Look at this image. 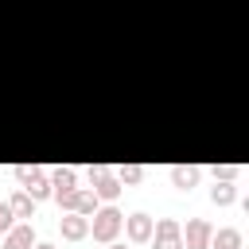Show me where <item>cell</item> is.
I'll use <instances>...</instances> for the list:
<instances>
[{"instance_id":"obj_9","label":"cell","mask_w":249,"mask_h":249,"mask_svg":"<svg viewBox=\"0 0 249 249\" xmlns=\"http://www.w3.org/2000/svg\"><path fill=\"white\" fill-rule=\"evenodd\" d=\"M93 195H97V198H117V195H121V179H113L109 171H101V175L93 179Z\"/></svg>"},{"instance_id":"obj_16","label":"cell","mask_w":249,"mask_h":249,"mask_svg":"<svg viewBox=\"0 0 249 249\" xmlns=\"http://www.w3.org/2000/svg\"><path fill=\"white\" fill-rule=\"evenodd\" d=\"M4 230H12V210H8V202H0V233Z\"/></svg>"},{"instance_id":"obj_17","label":"cell","mask_w":249,"mask_h":249,"mask_svg":"<svg viewBox=\"0 0 249 249\" xmlns=\"http://www.w3.org/2000/svg\"><path fill=\"white\" fill-rule=\"evenodd\" d=\"M31 249H54V245H31Z\"/></svg>"},{"instance_id":"obj_13","label":"cell","mask_w":249,"mask_h":249,"mask_svg":"<svg viewBox=\"0 0 249 249\" xmlns=\"http://www.w3.org/2000/svg\"><path fill=\"white\" fill-rule=\"evenodd\" d=\"M74 210L78 214H93L97 210V195L93 191H74Z\"/></svg>"},{"instance_id":"obj_3","label":"cell","mask_w":249,"mask_h":249,"mask_svg":"<svg viewBox=\"0 0 249 249\" xmlns=\"http://www.w3.org/2000/svg\"><path fill=\"white\" fill-rule=\"evenodd\" d=\"M179 233H183V230H179V222H171V218H163V222L152 226L156 249H183V237H179Z\"/></svg>"},{"instance_id":"obj_10","label":"cell","mask_w":249,"mask_h":249,"mask_svg":"<svg viewBox=\"0 0 249 249\" xmlns=\"http://www.w3.org/2000/svg\"><path fill=\"white\" fill-rule=\"evenodd\" d=\"M206 249H241V230H218V233H210Z\"/></svg>"},{"instance_id":"obj_7","label":"cell","mask_w":249,"mask_h":249,"mask_svg":"<svg viewBox=\"0 0 249 249\" xmlns=\"http://www.w3.org/2000/svg\"><path fill=\"white\" fill-rule=\"evenodd\" d=\"M31 245H35V230H31V226L4 230V245H0V249H31Z\"/></svg>"},{"instance_id":"obj_1","label":"cell","mask_w":249,"mask_h":249,"mask_svg":"<svg viewBox=\"0 0 249 249\" xmlns=\"http://www.w3.org/2000/svg\"><path fill=\"white\" fill-rule=\"evenodd\" d=\"M121 222H124V214H121L117 206H101V210H93V218H89V233H93L97 241H113V237L121 233Z\"/></svg>"},{"instance_id":"obj_11","label":"cell","mask_w":249,"mask_h":249,"mask_svg":"<svg viewBox=\"0 0 249 249\" xmlns=\"http://www.w3.org/2000/svg\"><path fill=\"white\" fill-rule=\"evenodd\" d=\"M8 210H12V218H31L35 198H31L27 191H19V195H12V198H8Z\"/></svg>"},{"instance_id":"obj_12","label":"cell","mask_w":249,"mask_h":249,"mask_svg":"<svg viewBox=\"0 0 249 249\" xmlns=\"http://www.w3.org/2000/svg\"><path fill=\"white\" fill-rule=\"evenodd\" d=\"M233 195H237V191H233V183H230V179H222V183H214V187H210L214 206H230V202H233Z\"/></svg>"},{"instance_id":"obj_6","label":"cell","mask_w":249,"mask_h":249,"mask_svg":"<svg viewBox=\"0 0 249 249\" xmlns=\"http://www.w3.org/2000/svg\"><path fill=\"white\" fill-rule=\"evenodd\" d=\"M121 226H124L128 241H152V226H156V222H152L148 214H132V218H124Z\"/></svg>"},{"instance_id":"obj_14","label":"cell","mask_w":249,"mask_h":249,"mask_svg":"<svg viewBox=\"0 0 249 249\" xmlns=\"http://www.w3.org/2000/svg\"><path fill=\"white\" fill-rule=\"evenodd\" d=\"M140 175H144V167H136V163H128V167L121 171V183H136Z\"/></svg>"},{"instance_id":"obj_15","label":"cell","mask_w":249,"mask_h":249,"mask_svg":"<svg viewBox=\"0 0 249 249\" xmlns=\"http://www.w3.org/2000/svg\"><path fill=\"white\" fill-rule=\"evenodd\" d=\"M233 163H214V179H233Z\"/></svg>"},{"instance_id":"obj_4","label":"cell","mask_w":249,"mask_h":249,"mask_svg":"<svg viewBox=\"0 0 249 249\" xmlns=\"http://www.w3.org/2000/svg\"><path fill=\"white\" fill-rule=\"evenodd\" d=\"M210 226L202 222V218H195V222H187V233H179L183 237V249H206L210 245Z\"/></svg>"},{"instance_id":"obj_18","label":"cell","mask_w":249,"mask_h":249,"mask_svg":"<svg viewBox=\"0 0 249 249\" xmlns=\"http://www.w3.org/2000/svg\"><path fill=\"white\" fill-rule=\"evenodd\" d=\"M109 249H124V245H109Z\"/></svg>"},{"instance_id":"obj_2","label":"cell","mask_w":249,"mask_h":249,"mask_svg":"<svg viewBox=\"0 0 249 249\" xmlns=\"http://www.w3.org/2000/svg\"><path fill=\"white\" fill-rule=\"evenodd\" d=\"M16 179L23 183V191L35 198V202H43V198H51V179L39 171V167H16Z\"/></svg>"},{"instance_id":"obj_8","label":"cell","mask_w":249,"mask_h":249,"mask_svg":"<svg viewBox=\"0 0 249 249\" xmlns=\"http://www.w3.org/2000/svg\"><path fill=\"white\" fill-rule=\"evenodd\" d=\"M171 183H175L179 191H191V187L198 183V167H187V163H175V167H171Z\"/></svg>"},{"instance_id":"obj_5","label":"cell","mask_w":249,"mask_h":249,"mask_svg":"<svg viewBox=\"0 0 249 249\" xmlns=\"http://www.w3.org/2000/svg\"><path fill=\"white\" fill-rule=\"evenodd\" d=\"M58 230H62V237H66V241H82V237L89 233V218L74 210V214H66V218L58 222Z\"/></svg>"}]
</instances>
